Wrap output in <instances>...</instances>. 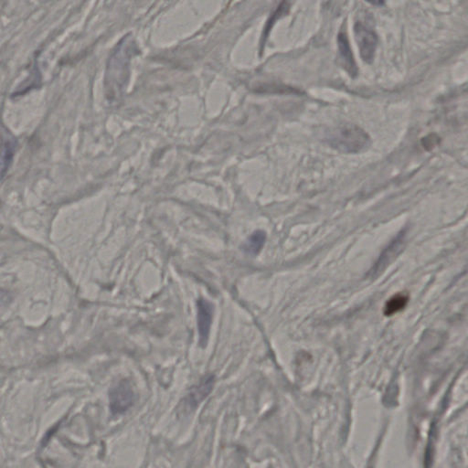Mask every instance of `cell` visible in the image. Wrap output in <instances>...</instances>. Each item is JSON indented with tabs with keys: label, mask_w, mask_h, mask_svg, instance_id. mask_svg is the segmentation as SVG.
<instances>
[{
	"label": "cell",
	"mask_w": 468,
	"mask_h": 468,
	"mask_svg": "<svg viewBox=\"0 0 468 468\" xmlns=\"http://www.w3.org/2000/svg\"><path fill=\"white\" fill-rule=\"evenodd\" d=\"M329 146L343 153H359L370 145V137L355 125H345L330 132L326 137Z\"/></svg>",
	"instance_id": "1"
},
{
	"label": "cell",
	"mask_w": 468,
	"mask_h": 468,
	"mask_svg": "<svg viewBox=\"0 0 468 468\" xmlns=\"http://www.w3.org/2000/svg\"><path fill=\"white\" fill-rule=\"evenodd\" d=\"M125 43H120V49L116 50L111 59L112 65H108L107 88L110 90L109 95L113 98L120 95L124 88V83L127 82L128 64L130 59L132 45L128 38H125Z\"/></svg>",
	"instance_id": "2"
},
{
	"label": "cell",
	"mask_w": 468,
	"mask_h": 468,
	"mask_svg": "<svg viewBox=\"0 0 468 468\" xmlns=\"http://www.w3.org/2000/svg\"><path fill=\"white\" fill-rule=\"evenodd\" d=\"M136 401L133 387L127 380H121L112 390L110 394V408L113 415L127 413Z\"/></svg>",
	"instance_id": "3"
},
{
	"label": "cell",
	"mask_w": 468,
	"mask_h": 468,
	"mask_svg": "<svg viewBox=\"0 0 468 468\" xmlns=\"http://www.w3.org/2000/svg\"><path fill=\"white\" fill-rule=\"evenodd\" d=\"M354 33H355L357 43H358L363 62L371 64L373 62L378 45L376 33L362 22L355 23Z\"/></svg>",
	"instance_id": "4"
},
{
	"label": "cell",
	"mask_w": 468,
	"mask_h": 468,
	"mask_svg": "<svg viewBox=\"0 0 468 468\" xmlns=\"http://www.w3.org/2000/svg\"><path fill=\"white\" fill-rule=\"evenodd\" d=\"M198 308V330H199L200 345L204 349L208 344L209 332L214 313V307L206 299L200 298L197 302Z\"/></svg>",
	"instance_id": "5"
},
{
	"label": "cell",
	"mask_w": 468,
	"mask_h": 468,
	"mask_svg": "<svg viewBox=\"0 0 468 468\" xmlns=\"http://www.w3.org/2000/svg\"><path fill=\"white\" fill-rule=\"evenodd\" d=\"M215 384V377L213 375H207L200 380L199 384L194 386L186 397V404L191 409H195L209 394H211Z\"/></svg>",
	"instance_id": "6"
},
{
	"label": "cell",
	"mask_w": 468,
	"mask_h": 468,
	"mask_svg": "<svg viewBox=\"0 0 468 468\" xmlns=\"http://www.w3.org/2000/svg\"><path fill=\"white\" fill-rule=\"evenodd\" d=\"M338 50H340V57L345 69L351 77H355L358 74V68H357L355 60H354L352 50H351L349 39L347 33L340 32L338 37Z\"/></svg>",
	"instance_id": "7"
},
{
	"label": "cell",
	"mask_w": 468,
	"mask_h": 468,
	"mask_svg": "<svg viewBox=\"0 0 468 468\" xmlns=\"http://www.w3.org/2000/svg\"><path fill=\"white\" fill-rule=\"evenodd\" d=\"M15 144L13 141H6L3 144L1 151H0V184L5 178L6 173L10 167V165L13 158Z\"/></svg>",
	"instance_id": "8"
},
{
	"label": "cell",
	"mask_w": 468,
	"mask_h": 468,
	"mask_svg": "<svg viewBox=\"0 0 468 468\" xmlns=\"http://www.w3.org/2000/svg\"><path fill=\"white\" fill-rule=\"evenodd\" d=\"M408 301H409V298L407 295L396 294L386 302L385 307H384V315L387 317L394 316V315L404 310L408 304Z\"/></svg>",
	"instance_id": "9"
},
{
	"label": "cell",
	"mask_w": 468,
	"mask_h": 468,
	"mask_svg": "<svg viewBox=\"0 0 468 468\" xmlns=\"http://www.w3.org/2000/svg\"><path fill=\"white\" fill-rule=\"evenodd\" d=\"M266 242V234L265 233L261 232V230H257V232L252 234L249 237L247 241H246L242 248L245 253L252 254H257L261 251V249L263 248V245Z\"/></svg>",
	"instance_id": "10"
}]
</instances>
